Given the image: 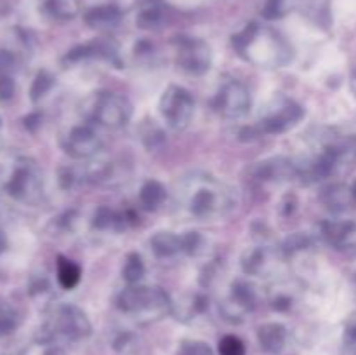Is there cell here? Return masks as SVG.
I'll return each instance as SVG.
<instances>
[{
	"label": "cell",
	"instance_id": "e575fe53",
	"mask_svg": "<svg viewBox=\"0 0 356 355\" xmlns=\"http://www.w3.org/2000/svg\"><path fill=\"white\" fill-rule=\"evenodd\" d=\"M271 306H273L277 312H287V310L292 306V296L284 291L275 292V296L271 298Z\"/></svg>",
	"mask_w": 356,
	"mask_h": 355
},
{
	"label": "cell",
	"instance_id": "ac0fdd59",
	"mask_svg": "<svg viewBox=\"0 0 356 355\" xmlns=\"http://www.w3.org/2000/svg\"><path fill=\"white\" fill-rule=\"evenodd\" d=\"M320 200H322V204L325 205L329 211L341 212V211H346L355 198H353V194H351L350 187H346V184L343 183H336L323 188L322 194H320Z\"/></svg>",
	"mask_w": 356,
	"mask_h": 355
},
{
	"label": "cell",
	"instance_id": "4dcf8cb0",
	"mask_svg": "<svg viewBox=\"0 0 356 355\" xmlns=\"http://www.w3.org/2000/svg\"><path fill=\"white\" fill-rule=\"evenodd\" d=\"M17 326V317L9 308H0V336L13 333Z\"/></svg>",
	"mask_w": 356,
	"mask_h": 355
},
{
	"label": "cell",
	"instance_id": "4316f807",
	"mask_svg": "<svg viewBox=\"0 0 356 355\" xmlns=\"http://www.w3.org/2000/svg\"><path fill=\"white\" fill-rule=\"evenodd\" d=\"M219 355H245V345L238 336L228 334L219 341Z\"/></svg>",
	"mask_w": 356,
	"mask_h": 355
},
{
	"label": "cell",
	"instance_id": "8d00e7d4",
	"mask_svg": "<svg viewBox=\"0 0 356 355\" xmlns=\"http://www.w3.org/2000/svg\"><path fill=\"white\" fill-rule=\"evenodd\" d=\"M344 338H346V345H356V313L351 315L350 320H348Z\"/></svg>",
	"mask_w": 356,
	"mask_h": 355
},
{
	"label": "cell",
	"instance_id": "4fadbf2b",
	"mask_svg": "<svg viewBox=\"0 0 356 355\" xmlns=\"http://www.w3.org/2000/svg\"><path fill=\"white\" fill-rule=\"evenodd\" d=\"M94 58L104 59V61H110L113 63V65H120V59L117 58L115 49L111 47L110 44H104V42H90V44L79 45V47L72 49V51L65 56L63 61L68 63V65H76V63Z\"/></svg>",
	"mask_w": 356,
	"mask_h": 355
},
{
	"label": "cell",
	"instance_id": "d590c367",
	"mask_svg": "<svg viewBox=\"0 0 356 355\" xmlns=\"http://www.w3.org/2000/svg\"><path fill=\"white\" fill-rule=\"evenodd\" d=\"M280 14H282L280 0H266V3H264L263 7V16L266 17V19H275V17H278Z\"/></svg>",
	"mask_w": 356,
	"mask_h": 355
},
{
	"label": "cell",
	"instance_id": "cb8c5ba5",
	"mask_svg": "<svg viewBox=\"0 0 356 355\" xmlns=\"http://www.w3.org/2000/svg\"><path fill=\"white\" fill-rule=\"evenodd\" d=\"M145 263H143L141 256L138 253H131L125 260L124 270H122V275H124V281L127 282L129 285H136L143 281L145 277Z\"/></svg>",
	"mask_w": 356,
	"mask_h": 355
},
{
	"label": "cell",
	"instance_id": "836d02e7",
	"mask_svg": "<svg viewBox=\"0 0 356 355\" xmlns=\"http://www.w3.org/2000/svg\"><path fill=\"white\" fill-rule=\"evenodd\" d=\"M16 93V84L9 72H0V101H7Z\"/></svg>",
	"mask_w": 356,
	"mask_h": 355
},
{
	"label": "cell",
	"instance_id": "5b68a950",
	"mask_svg": "<svg viewBox=\"0 0 356 355\" xmlns=\"http://www.w3.org/2000/svg\"><path fill=\"white\" fill-rule=\"evenodd\" d=\"M160 113L174 131H183L190 125L195 113L193 96L181 86H169L160 96Z\"/></svg>",
	"mask_w": 356,
	"mask_h": 355
},
{
	"label": "cell",
	"instance_id": "d4e9b609",
	"mask_svg": "<svg viewBox=\"0 0 356 355\" xmlns=\"http://www.w3.org/2000/svg\"><path fill=\"white\" fill-rule=\"evenodd\" d=\"M141 141L148 150H159L165 143V134L155 122H146L141 125Z\"/></svg>",
	"mask_w": 356,
	"mask_h": 355
},
{
	"label": "cell",
	"instance_id": "277c9868",
	"mask_svg": "<svg viewBox=\"0 0 356 355\" xmlns=\"http://www.w3.org/2000/svg\"><path fill=\"white\" fill-rule=\"evenodd\" d=\"M302 117H305V110H302L301 104L289 100V97L280 96L275 97L273 103L261 115L254 127H256L259 138L264 134H282V132L298 125Z\"/></svg>",
	"mask_w": 356,
	"mask_h": 355
},
{
	"label": "cell",
	"instance_id": "6da1fadb",
	"mask_svg": "<svg viewBox=\"0 0 356 355\" xmlns=\"http://www.w3.org/2000/svg\"><path fill=\"white\" fill-rule=\"evenodd\" d=\"M117 306L139 324H152L172 313L174 301L163 289L136 284L117 296Z\"/></svg>",
	"mask_w": 356,
	"mask_h": 355
},
{
	"label": "cell",
	"instance_id": "74e56055",
	"mask_svg": "<svg viewBox=\"0 0 356 355\" xmlns=\"http://www.w3.org/2000/svg\"><path fill=\"white\" fill-rule=\"evenodd\" d=\"M24 125H26V127H30L31 131H35V127H37V125H40V115L33 113V115H30V117H26L24 118Z\"/></svg>",
	"mask_w": 356,
	"mask_h": 355
},
{
	"label": "cell",
	"instance_id": "ffe728a7",
	"mask_svg": "<svg viewBox=\"0 0 356 355\" xmlns=\"http://www.w3.org/2000/svg\"><path fill=\"white\" fill-rule=\"evenodd\" d=\"M356 225L350 219H341V221H323L322 223V235L325 237L327 242L336 247H343L351 235L355 233Z\"/></svg>",
	"mask_w": 356,
	"mask_h": 355
},
{
	"label": "cell",
	"instance_id": "8fae6325",
	"mask_svg": "<svg viewBox=\"0 0 356 355\" xmlns=\"http://www.w3.org/2000/svg\"><path fill=\"white\" fill-rule=\"evenodd\" d=\"M256 305V294L252 285L247 282H235L232 287V294L219 305L222 317L233 324H238L245 319L247 313Z\"/></svg>",
	"mask_w": 356,
	"mask_h": 355
},
{
	"label": "cell",
	"instance_id": "1f68e13d",
	"mask_svg": "<svg viewBox=\"0 0 356 355\" xmlns=\"http://www.w3.org/2000/svg\"><path fill=\"white\" fill-rule=\"evenodd\" d=\"M308 244H309L308 237L302 235V233H294V235H291L287 240H285L284 251L287 254H294V253H298V251L306 249V247H308Z\"/></svg>",
	"mask_w": 356,
	"mask_h": 355
},
{
	"label": "cell",
	"instance_id": "5bb4252c",
	"mask_svg": "<svg viewBox=\"0 0 356 355\" xmlns=\"http://www.w3.org/2000/svg\"><path fill=\"white\" fill-rule=\"evenodd\" d=\"M277 258L270 247L257 246L245 249L242 256V268L249 275H264L273 270Z\"/></svg>",
	"mask_w": 356,
	"mask_h": 355
},
{
	"label": "cell",
	"instance_id": "f35d334b",
	"mask_svg": "<svg viewBox=\"0 0 356 355\" xmlns=\"http://www.w3.org/2000/svg\"><path fill=\"white\" fill-rule=\"evenodd\" d=\"M343 355H356V345H346Z\"/></svg>",
	"mask_w": 356,
	"mask_h": 355
},
{
	"label": "cell",
	"instance_id": "e0dca14e",
	"mask_svg": "<svg viewBox=\"0 0 356 355\" xmlns=\"http://www.w3.org/2000/svg\"><path fill=\"white\" fill-rule=\"evenodd\" d=\"M209 308V298L202 292H193V294H186L179 299L177 303H174L172 313L176 315V319L183 320V322H191L193 319H197L198 315L205 312Z\"/></svg>",
	"mask_w": 356,
	"mask_h": 355
},
{
	"label": "cell",
	"instance_id": "9a60e30c",
	"mask_svg": "<svg viewBox=\"0 0 356 355\" xmlns=\"http://www.w3.org/2000/svg\"><path fill=\"white\" fill-rule=\"evenodd\" d=\"M257 340L261 348L270 355H278L285 350L289 340V333L282 324L268 322L257 329Z\"/></svg>",
	"mask_w": 356,
	"mask_h": 355
},
{
	"label": "cell",
	"instance_id": "30bf717a",
	"mask_svg": "<svg viewBox=\"0 0 356 355\" xmlns=\"http://www.w3.org/2000/svg\"><path fill=\"white\" fill-rule=\"evenodd\" d=\"M101 148H103V139H101L99 132L87 124L75 125L63 138V150L72 159H92L99 153Z\"/></svg>",
	"mask_w": 356,
	"mask_h": 355
},
{
	"label": "cell",
	"instance_id": "3957f363",
	"mask_svg": "<svg viewBox=\"0 0 356 355\" xmlns=\"http://www.w3.org/2000/svg\"><path fill=\"white\" fill-rule=\"evenodd\" d=\"M82 111L90 122L117 129L131 120L132 104L122 94L99 90V93H92L83 101Z\"/></svg>",
	"mask_w": 356,
	"mask_h": 355
},
{
	"label": "cell",
	"instance_id": "f546056e",
	"mask_svg": "<svg viewBox=\"0 0 356 355\" xmlns=\"http://www.w3.org/2000/svg\"><path fill=\"white\" fill-rule=\"evenodd\" d=\"M51 9L59 17H72L75 14V0H51Z\"/></svg>",
	"mask_w": 356,
	"mask_h": 355
},
{
	"label": "cell",
	"instance_id": "d6a6232c",
	"mask_svg": "<svg viewBox=\"0 0 356 355\" xmlns=\"http://www.w3.org/2000/svg\"><path fill=\"white\" fill-rule=\"evenodd\" d=\"M160 23V10L155 7L143 9L138 16V24L141 28H155Z\"/></svg>",
	"mask_w": 356,
	"mask_h": 355
},
{
	"label": "cell",
	"instance_id": "d6986e66",
	"mask_svg": "<svg viewBox=\"0 0 356 355\" xmlns=\"http://www.w3.org/2000/svg\"><path fill=\"white\" fill-rule=\"evenodd\" d=\"M153 253L159 258H172L183 253V235L172 232H159L149 240Z\"/></svg>",
	"mask_w": 356,
	"mask_h": 355
},
{
	"label": "cell",
	"instance_id": "8992f818",
	"mask_svg": "<svg viewBox=\"0 0 356 355\" xmlns=\"http://www.w3.org/2000/svg\"><path fill=\"white\" fill-rule=\"evenodd\" d=\"M228 207V194L214 181L197 187L188 198V209L197 218H214V216L225 214Z\"/></svg>",
	"mask_w": 356,
	"mask_h": 355
},
{
	"label": "cell",
	"instance_id": "2e32d148",
	"mask_svg": "<svg viewBox=\"0 0 356 355\" xmlns=\"http://www.w3.org/2000/svg\"><path fill=\"white\" fill-rule=\"evenodd\" d=\"M136 216L132 212H117L110 207H99L94 212L92 226L101 232H122L129 225H134Z\"/></svg>",
	"mask_w": 356,
	"mask_h": 355
},
{
	"label": "cell",
	"instance_id": "7bdbcfd3",
	"mask_svg": "<svg viewBox=\"0 0 356 355\" xmlns=\"http://www.w3.org/2000/svg\"><path fill=\"white\" fill-rule=\"evenodd\" d=\"M351 194H353V198L356 200V181H355L353 187H351Z\"/></svg>",
	"mask_w": 356,
	"mask_h": 355
},
{
	"label": "cell",
	"instance_id": "ab89813d",
	"mask_svg": "<svg viewBox=\"0 0 356 355\" xmlns=\"http://www.w3.org/2000/svg\"><path fill=\"white\" fill-rule=\"evenodd\" d=\"M351 89H353V93L356 94V70L353 72V75H351Z\"/></svg>",
	"mask_w": 356,
	"mask_h": 355
},
{
	"label": "cell",
	"instance_id": "44dd1931",
	"mask_svg": "<svg viewBox=\"0 0 356 355\" xmlns=\"http://www.w3.org/2000/svg\"><path fill=\"white\" fill-rule=\"evenodd\" d=\"M86 21L89 26L97 30H108V28L117 26L120 21V10L115 6H101L94 7L86 14Z\"/></svg>",
	"mask_w": 356,
	"mask_h": 355
},
{
	"label": "cell",
	"instance_id": "484cf974",
	"mask_svg": "<svg viewBox=\"0 0 356 355\" xmlns=\"http://www.w3.org/2000/svg\"><path fill=\"white\" fill-rule=\"evenodd\" d=\"M54 86V79H52L51 73L40 72L37 77H35L33 84H31L30 89V97L31 101H38L45 96V94L51 90V87Z\"/></svg>",
	"mask_w": 356,
	"mask_h": 355
},
{
	"label": "cell",
	"instance_id": "ba28073f",
	"mask_svg": "<svg viewBox=\"0 0 356 355\" xmlns=\"http://www.w3.org/2000/svg\"><path fill=\"white\" fill-rule=\"evenodd\" d=\"M176 63L191 75H204L211 70L212 51L200 38H177Z\"/></svg>",
	"mask_w": 356,
	"mask_h": 355
},
{
	"label": "cell",
	"instance_id": "83f0119b",
	"mask_svg": "<svg viewBox=\"0 0 356 355\" xmlns=\"http://www.w3.org/2000/svg\"><path fill=\"white\" fill-rule=\"evenodd\" d=\"M176 355H214V352L204 341L186 340L179 345Z\"/></svg>",
	"mask_w": 356,
	"mask_h": 355
},
{
	"label": "cell",
	"instance_id": "f1b7e54d",
	"mask_svg": "<svg viewBox=\"0 0 356 355\" xmlns=\"http://www.w3.org/2000/svg\"><path fill=\"white\" fill-rule=\"evenodd\" d=\"M202 246H204V237L198 232H188L183 235V253L193 256L200 253Z\"/></svg>",
	"mask_w": 356,
	"mask_h": 355
},
{
	"label": "cell",
	"instance_id": "60d3db41",
	"mask_svg": "<svg viewBox=\"0 0 356 355\" xmlns=\"http://www.w3.org/2000/svg\"><path fill=\"white\" fill-rule=\"evenodd\" d=\"M3 249H6V237H3L2 232H0V253H2Z\"/></svg>",
	"mask_w": 356,
	"mask_h": 355
},
{
	"label": "cell",
	"instance_id": "7c38bea8",
	"mask_svg": "<svg viewBox=\"0 0 356 355\" xmlns=\"http://www.w3.org/2000/svg\"><path fill=\"white\" fill-rule=\"evenodd\" d=\"M250 173L261 181H289L299 176V166L285 157H271L257 162Z\"/></svg>",
	"mask_w": 356,
	"mask_h": 355
},
{
	"label": "cell",
	"instance_id": "7a4b0ae2",
	"mask_svg": "<svg viewBox=\"0 0 356 355\" xmlns=\"http://www.w3.org/2000/svg\"><path fill=\"white\" fill-rule=\"evenodd\" d=\"M90 331L92 326L82 308L75 305H58L51 310L45 320L42 341L47 345H56L58 341H79L89 336Z\"/></svg>",
	"mask_w": 356,
	"mask_h": 355
},
{
	"label": "cell",
	"instance_id": "b9f144b4",
	"mask_svg": "<svg viewBox=\"0 0 356 355\" xmlns=\"http://www.w3.org/2000/svg\"><path fill=\"white\" fill-rule=\"evenodd\" d=\"M2 136H3V125H2V118H0V143H2Z\"/></svg>",
	"mask_w": 356,
	"mask_h": 355
},
{
	"label": "cell",
	"instance_id": "603a6c76",
	"mask_svg": "<svg viewBox=\"0 0 356 355\" xmlns=\"http://www.w3.org/2000/svg\"><path fill=\"white\" fill-rule=\"evenodd\" d=\"M80 277H82V270H80L79 265L63 256L58 258V281L63 289L76 287Z\"/></svg>",
	"mask_w": 356,
	"mask_h": 355
},
{
	"label": "cell",
	"instance_id": "ee69618b",
	"mask_svg": "<svg viewBox=\"0 0 356 355\" xmlns=\"http://www.w3.org/2000/svg\"><path fill=\"white\" fill-rule=\"evenodd\" d=\"M353 281H355V284H356V274L353 275Z\"/></svg>",
	"mask_w": 356,
	"mask_h": 355
},
{
	"label": "cell",
	"instance_id": "52a82bcc",
	"mask_svg": "<svg viewBox=\"0 0 356 355\" xmlns=\"http://www.w3.org/2000/svg\"><path fill=\"white\" fill-rule=\"evenodd\" d=\"M212 106L221 117L240 118L250 110V94L238 80H226L212 100Z\"/></svg>",
	"mask_w": 356,
	"mask_h": 355
},
{
	"label": "cell",
	"instance_id": "9c48e42d",
	"mask_svg": "<svg viewBox=\"0 0 356 355\" xmlns=\"http://www.w3.org/2000/svg\"><path fill=\"white\" fill-rule=\"evenodd\" d=\"M6 191L13 198L33 204L42 195V180L37 167L31 164H17L14 173L6 183Z\"/></svg>",
	"mask_w": 356,
	"mask_h": 355
},
{
	"label": "cell",
	"instance_id": "7402d4cb",
	"mask_svg": "<svg viewBox=\"0 0 356 355\" xmlns=\"http://www.w3.org/2000/svg\"><path fill=\"white\" fill-rule=\"evenodd\" d=\"M167 191L165 187H163L160 181L156 180H148L141 187V191H139V200H141L143 207L148 209V211H155L162 205V202L165 200Z\"/></svg>",
	"mask_w": 356,
	"mask_h": 355
}]
</instances>
